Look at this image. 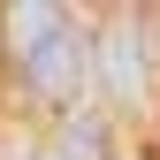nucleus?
<instances>
[{
	"mask_svg": "<svg viewBox=\"0 0 160 160\" xmlns=\"http://www.w3.org/2000/svg\"><path fill=\"white\" fill-rule=\"evenodd\" d=\"M0 31H8V53L23 61L31 92L46 99V107H76V99L92 92V38L69 23V8L23 0V8L0 15Z\"/></svg>",
	"mask_w": 160,
	"mask_h": 160,
	"instance_id": "1",
	"label": "nucleus"
},
{
	"mask_svg": "<svg viewBox=\"0 0 160 160\" xmlns=\"http://www.w3.org/2000/svg\"><path fill=\"white\" fill-rule=\"evenodd\" d=\"M92 76H99L107 99H137V46H130L122 23H107V31L92 38Z\"/></svg>",
	"mask_w": 160,
	"mask_h": 160,
	"instance_id": "2",
	"label": "nucleus"
}]
</instances>
